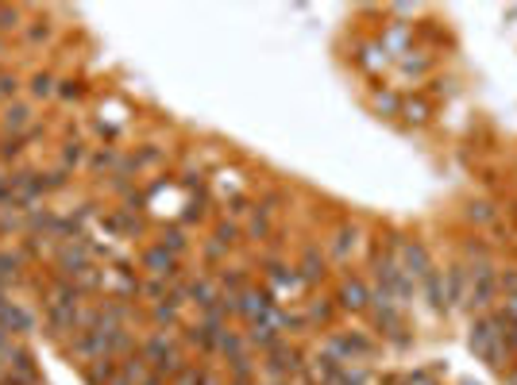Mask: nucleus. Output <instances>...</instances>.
<instances>
[{
  "label": "nucleus",
  "mask_w": 517,
  "mask_h": 385,
  "mask_svg": "<svg viewBox=\"0 0 517 385\" xmlns=\"http://www.w3.org/2000/svg\"><path fill=\"white\" fill-rule=\"evenodd\" d=\"M467 351L475 354V362H483L486 370H494L502 378L506 366L513 362L506 343H502V320H498V308L486 316H467Z\"/></svg>",
  "instance_id": "nucleus-1"
},
{
  "label": "nucleus",
  "mask_w": 517,
  "mask_h": 385,
  "mask_svg": "<svg viewBox=\"0 0 517 385\" xmlns=\"http://www.w3.org/2000/svg\"><path fill=\"white\" fill-rule=\"evenodd\" d=\"M321 246H325V255H328L332 266L347 270V266H352V262L371 246V231H367V224H363L359 216H340L337 224L325 227Z\"/></svg>",
  "instance_id": "nucleus-2"
},
{
  "label": "nucleus",
  "mask_w": 517,
  "mask_h": 385,
  "mask_svg": "<svg viewBox=\"0 0 517 385\" xmlns=\"http://www.w3.org/2000/svg\"><path fill=\"white\" fill-rule=\"evenodd\" d=\"M321 347L325 354H332L337 362H371L383 354V343H378V335L371 328H332L321 335Z\"/></svg>",
  "instance_id": "nucleus-3"
},
{
  "label": "nucleus",
  "mask_w": 517,
  "mask_h": 385,
  "mask_svg": "<svg viewBox=\"0 0 517 385\" xmlns=\"http://www.w3.org/2000/svg\"><path fill=\"white\" fill-rule=\"evenodd\" d=\"M309 366V347H301L298 339H282L278 347L258 354V381H298Z\"/></svg>",
  "instance_id": "nucleus-4"
},
{
  "label": "nucleus",
  "mask_w": 517,
  "mask_h": 385,
  "mask_svg": "<svg viewBox=\"0 0 517 385\" xmlns=\"http://www.w3.org/2000/svg\"><path fill=\"white\" fill-rule=\"evenodd\" d=\"M332 301H337L340 316H352V320H367V308H371V282L367 274L359 270H337L332 277Z\"/></svg>",
  "instance_id": "nucleus-5"
},
{
  "label": "nucleus",
  "mask_w": 517,
  "mask_h": 385,
  "mask_svg": "<svg viewBox=\"0 0 517 385\" xmlns=\"http://www.w3.org/2000/svg\"><path fill=\"white\" fill-rule=\"evenodd\" d=\"M471 285H467V304L463 316H486L494 313L502 293H498V258L494 262H479V266H467Z\"/></svg>",
  "instance_id": "nucleus-6"
},
{
  "label": "nucleus",
  "mask_w": 517,
  "mask_h": 385,
  "mask_svg": "<svg viewBox=\"0 0 517 385\" xmlns=\"http://www.w3.org/2000/svg\"><path fill=\"white\" fill-rule=\"evenodd\" d=\"M93 262H101V251L93 243H89V236H78V239H66L54 246L51 255V274L63 277V282H78V274L89 270Z\"/></svg>",
  "instance_id": "nucleus-7"
},
{
  "label": "nucleus",
  "mask_w": 517,
  "mask_h": 385,
  "mask_svg": "<svg viewBox=\"0 0 517 385\" xmlns=\"http://www.w3.org/2000/svg\"><path fill=\"white\" fill-rule=\"evenodd\" d=\"M294 266H298V274H301V285H306L309 293H321V289H328L332 285V277H337V266L328 262V255H325V246L321 243H301V251H298V258H294Z\"/></svg>",
  "instance_id": "nucleus-8"
},
{
  "label": "nucleus",
  "mask_w": 517,
  "mask_h": 385,
  "mask_svg": "<svg viewBox=\"0 0 517 385\" xmlns=\"http://www.w3.org/2000/svg\"><path fill=\"white\" fill-rule=\"evenodd\" d=\"M398 262H402V270H405L409 282H417V285L436 270L433 246L424 243L417 231H405V236H402V243H398Z\"/></svg>",
  "instance_id": "nucleus-9"
},
{
  "label": "nucleus",
  "mask_w": 517,
  "mask_h": 385,
  "mask_svg": "<svg viewBox=\"0 0 517 385\" xmlns=\"http://www.w3.org/2000/svg\"><path fill=\"white\" fill-rule=\"evenodd\" d=\"M97 220L116 239H143L151 231V220H147V212L140 205H112V208H104Z\"/></svg>",
  "instance_id": "nucleus-10"
},
{
  "label": "nucleus",
  "mask_w": 517,
  "mask_h": 385,
  "mask_svg": "<svg viewBox=\"0 0 517 385\" xmlns=\"http://www.w3.org/2000/svg\"><path fill=\"white\" fill-rule=\"evenodd\" d=\"M135 266H140L143 277H159V282H178L181 274H186V266H181V258H174L171 251H162L159 243H147L140 246V255H135Z\"/></svg>",
  "instance_id": "nucleus-11"
},
{
  "label": "nucleus",
  "mask_w": 517,
  "mask_h": 385,
  "mask_svg": "<svg viewBox=\"0 0 517 385\" xmlns=\"http://www.w3.org/2000/svg\"><path fill=\"white\" fill-rule=\"evenodd\" d=\"M440 277H444V301H448V313H463L467 304V285H471V274H467V262L460 255H448V262L440 266Z\"/></svg>",
  "instance_id": "nucleus-12"
},
{
  "label": "nucleus",
  "mask_w": 517,
  "mask_h": 385,
  "mask_svg": "<svg viewBox=\"0 0 517 385\" xmlns=\"http://www.w3.org/2000/svg\"><path fill=\"white\" fill-rule=\"evenodd\" d=\"M352 66L367 73L371 82H378V73H383L386 66H394V54L378 43V35H363V39L352 43Z\"/></svg>",
  "instance_id": "nucleus-13"
},
{
  "label": "nucleus",
  "mask_w": 517,
  "mask_h": 385,
  "mask_svg": "<svg viewBox=\"0 0 517 385\" xmlns=\"http://www.w3.org/2000/svg\"><path fill=\"white\" fill-rule=\"evenodd\" d=\"M436 120V101L429 97L424 89H409L402 92V112H398V123L409 131H424L429 123Z\"/></svg>",
  "instance_id": "nucleus-14"
},
{
  "label": "nucleus",
  "mask_w": 517,
  "mask_h": 385,
  "mask_svg": "<svg viewBox=\"0 0 517 385\" xmlns=\"http://www.w3.org/2000/svg\"><path fill=\"white\" fill-rule=\"evenodd\" d=\"M301 313H306V323L309 332H332L340 323V308L332 301V289H321V293H309L306 301H301Z\"/></svg>",
  "instance_id": "nucleus-15"
},
{
  "label": "nucleus",
  "mask_w": 517,
  "mask_h": 385,
  "mask_svg": "<svg viewBox=\"0 0 517 385\" xmlns=\"http://www.w3.org/2000/svg\"><path fill=\"white\" fill-rule=\"evenodd\" d=\"M0 328H5L12 339L27 343V339L39 332V316H35V308H27L24 301H8L5 308H0Z\"/></svg>",
  "instance_id": "nucleus-16"
},
{
  "label": "nucleus",
  "mask_w": 517,
  "mask_h": 385,
  "mask_svg": "<svg viewBox=\"0 0 517 385\" xmlns=\"http://www.w3.org/2000/svg\"><path fill=\"white\" fill-rule=\"evenodd\" d=\"M66 354L78 366H89V362H97L109 354V328H93V332H82V335H73L70 343H66Z\"/></svg>",
  "instance_id": "nucleus-17"
},
{
  "label": "nucleus",
  "mask_w": 517,
  "mask_h": 385,
  "mask_svg": "<svg viewBox=\"0 0 517 385\" xmlns=\"http://www.w3.org/2000/svg\"><path fill=\"white\" fill-rule=\"evenodd\" d=\"M394 66H398L402 82H414V85H421V82H429V77L436 73L440 58H436L433 51H424V46H414V51H405L402 58H394Z\"/></svg>",
  "instance_id": "nucleus-18"
},
{
  "label": "nucleus",
  "mask_w": 517,
  "mask_h": 385,
  "mask_svg": "<svg viewBox=\"0 0 517 385\" xmlns=\"http://www.w3.org/2000/svg\"><path fill=\"white\" fill-rule=\"evenodd\" d=\"M460 220L467 224V231H491L502 220V208L491 197H467L463 208H460Z\"/></svg>",
  "instance_id": "nucleus-19"
},
{
  "label": "nucleus",
  "mask_w": 517,
  "mask_h": 385,
  "mask_svg": "<svg viewBox=\"0 0 517 385\" xmlns=\"http://www.w3.org/2000/svg\"><path fill=\"white\" fill-rule=\"evenodd\" d=\"M275 304H282L275 293H270L263 282H251L248 289L239 293V323H251V320H263L270 308Z\"/></svg>",
  "instance_id": "nucleus-20"
},
{
  "label": "nucleus",
  "mask_w": 517,
  "mask_h": 385,
  "mask_svg": "<svg viewBox=\"0 0 517 385\" xmlns=\"http://www.w3.org/2000/svg\"><path fill=\"white\" fill-rule=\"evenodd\" d=\"M217 335H220V332L205 328L201 320H186V328L178 332L181 347H186L190 354H197V359H205V362H212V354H217Z\"/></svg>",
  "instance_id": "nucleus-21"
},
{
  "label": "nucleus",
  "mask_w": 517,
  "mask_h": 385,
  "mask_svg": "<svg viewBox=\"0 0 517 385\" xmlns=\"http://www.w3.org/2000/svg\"><path fill=\"white\" fill-rule=\"evenodd\" d=\"M455 255H460L467 266H479V262H494L498 251H494V243L483 236V231H463L460 243H455Z\"/></svg>",
  "instance_id": "nucleus-22"
},
{
  "label": "nucleus",
  "mask_w": 517,
  "mask_h": 385,
  "mask_svg": "<svg viewBox=\"0 0 517 385\" xmlns=\"http://www.w3.org/2000/svg\"><path fill=\"white\" fill-rule=\"evenodd\" d=\"M290 205H294V197H290V189H282V185H267V189H258L251 197V212L267 216V220H278Z\"/></svg>",
  "instance_id": "nucleus-23"
},
{
  "label": "nucleus",
  "mask_w": 517,
  "mask_h": 385,
  "mask_svg": "<svg viewBox=\"0 0 517 385\" xmlns=\"http://www.w3.org/2000/svg\"><path fill=\"white\" fill-rule=\"evenodd\" d=\"M35 128V108L27 101H12L0 108V135H24Z\"/></svg>",
  "instance_id": "nucleus-24"
},
{
  "label": "nucleus",
  "mask_w": 517,
  "mask_h": 385,
  "mask_svg": "<svg viewBox=\"0 0 517 385\" xmlns=\"http://www.w3.org/2000/svg\"><path fill=\"white\" fill-rule=\"evenodd\" d=\"M417 301H424V308H429L433 316H440V320L452 316L448 313V301H444V277H440V262H436V270L417 285Z\"/></svg>",
  "instance_id": "nucleus-25"
},
{
  "label": "nucleus",
  "mask_w": 517,
  "mask_h": 385,
  "mask_svg": "<svg viewBox=\"0 0 517 385\" xmlns=\"http://www.w3.org/2000/svg\"><path fill=\"white\" fill-rule=\"evenodd\" d=\"M186 320H190V313L186 308H178L174 301H162L155 308H147V328L151 332H181L186 328Z\"/></svg>",
  "instance_id": "nucleus-26"
},
{
  "label": "nucleus",
  "mask_w": 517,
  "mask_h": 385,
  "mask_svg": "<svg viewBox=\"0 0 517 385\" xmlns=\"http://www.w3.org/2000/svg\"><path fill=\"white\" fill-rule=\"evenodd\" d=\"M367 104H371V112H375V116L398 120V112H402V89H398V85H386V82H375Z\"/></svg>",
  "instance_id": "nucleus-27"
},
{
  "label": "nucleus",
  "mask_w": 517,
  "mask_h": 385,
  "mask_svg": "<svg viewBox=\"0 0 517 385\" xmlns=\"http://www.w3.org/2000/svg\"><path fill=\"white\" fill-rule=\"evenodd\" d=\"M151 243H159L162 251H171L174 258H181L186 262V255L193 251V239H190V231L181 227V224H162V227H155V239Z\"/></svg>",
  "instance_id": "nucleus-28"
},
{
  "label": "nucleus",
  "mask_w": 517,
  "mask_h": 385,
  "mask_svg": "<svg viewBox=\"0 0 517 385\" xmlns=\"http://www.w3.org/2000/svg\"><path fill=\"white\" fill-rule=\"evenodd\" d=\"M120 159H124V147H120V143H104V147H93V150H89V162H85V169H89V174H93V178H109L112 174V169L120 166Z\"/></svg>",
  "instance_id": "nucleus-29"
},
{
  "label": "nucleus",
  "mask_w": 517,
  "mask_h": 385,
  "mask_svg": "<svg viewBox=\"0 0 517 385\" xmlns=\"http://www.w3.org/2000/svg\"><path fill=\"white\" fill-rule=\"evenodd\" d=\"M248 335H243V323H232V328H224L217 335V354H212V362H228V359H239V354H248Z\"/></svg>",
  "instance_id": "nucleus-30"
},
{
  "label": "nucleus",
  "mask_w": 517,
  "mask_h": 385,
  "mask_svg": "<svg viewBox=\"0 0 517 385\" xmlns=\"http://www.w3.org/2000/svg\"><path fill=\"white\" fill-rule=\"evenodd\" d=\"M89 150H93V147H89L85 139H78V135L63 139V143H58V166L70 169V174H78V169H85V162H89Z\"/></svg>",
  "instance_id": "nucleus-31"
},
{
  "label": "nucleus",
  "mask_w": 517,
  "mask_h": 385,
  "mask_svg": "<svg viewBox=\"0 0 517 385\" xmlns=\"http://www.w3.org/2000/svg\"><path fill=\"white\" fill-rule=\"evenodd\" d=\"M232 255L236 251H228V246L220 239H212V236L197 239V266H201V270H220L224 262H232Z\"/></svg>",
  "instance_id": "nucleus-32"
},
{
  "label": "nucleus",
  "mask_w": 517,
  "mask_h": 385,
  "mask_svg": "<svg viewBox=\"0 0 517 385\" xmlns=\"http://www.w3.org/2000/svg\"><path fill=\"white\" fill-rule=\"evenodd\" d=\"M243 335H248V347L255 351V354H267L270 347H278L286 335H278L275 328H270L267 320H251V323H243Z\"/></svg>",
  "instance_id": "nucleus-33"
},
{
  "label": "nucleus",
  "mask_w": 517,
  "mask_h": 385,
  "mask_svg": "<svg viewBox=\"0 0 517 385\" xmlns=\"http://www.w3.org/2000/svg\"><path fill=\"white\" fill-rule=\"evenodd\" d=\"M140 339L143 332H135V328H109V359L124 362L128 354L140 351Z\"/></svg>",
  "instance_id": "nucleus-34"
},
{
  "label": "nucleus",
  "mask_w": 517,
  "mask_h": 385,
  "mask_svg": "<svg viewBox=\"0 0 517 385\" xmlns=\"http://www.w3.org/2000/svg\"><path fill=\"white\" fill-rule=\"evenodd\" d=\"M166 154H171V150H166L162 143H140L135 150H128V159H132V166L140 169V174H147V169H155V166L166 162Z\"/></svg>",
  "instance_id": "nucleus-35"
},
{
  "label": "nucleus",
  "mask_w": 517,
  "mask_h": 385,
  "mask_svg": "<svg viewBox=\"0 0 517 385\" xmlns=\"http://www.w3.org/2000/svg\"><path fill=\"white\" fill-rule=\"evenodd\" d=\"M209 236H212V239H220L228 251H243V224L228 220V216H217V220H212Z\"/></svg>",
  "instance_id": "nucleus-36"
},
{
  "label": "nucleus",
  "mask_w": 517,
  "mask_h": 385,
  "mask_svg": "<svg viewBox=\"0 0 517 385\" xmlns=\"http://www.w3.org/2000/svg\"><path fill=\"white\" fill-rule=\"evenodd\" d=\"M27 15H32V8L24 5H0V35H24L27 27Z\"/></svg>",
  "instance_id": "nucleus-37"
},
{
  "label": "nucleus",
  "mask_w": 517,
  "mask_h": 385,
  "mask_svg": "<svg viewBox=\"0 0 517 385\" xmlns=\"http://www.w3.org/2000/svg\"><path fill=\"white\" fill-rule=\"evenodd\" d=\"M27 92H32V101H54L58 97V73L54 70H35L27 77Z\"/></svg>",
  "instance_id": "nucleus-38"
},
{
  "label": "nucleus",
  "mask_w": 517,
  "mask_h": 385,
  "mask_svg": "<svg viewBox=\"0 0 517 385\" xmlns=\"http://www.w3.org/2000/svg\"><path fill=\"white\" fill-rule=\"evenodd\" d=\"M70 169H63V166H54V169H35V181H39V193H43V200H47L51 193H63V189H70Z\"/></svg>",
  "instance_id": "nucleus-39"
},
{
  "label": "nucleus",
  "mask_w": 517,
  "mask_h": 385,
  "mask_svg": "<svg viewBox=\"0 0 517 385\" xmlns=\"http://www.w3.org/2000/svg\"><path fill=\"white\" fill-rule=\"evenodd\" d=\"M116 370H120V362L104 354V359L82 366V381H85V385H109V381L116 378Z\"/></svg>",
  "instance_id": "nucleus-40"
},
{
  "label": "nucleus",
  "mask_w": 517,
  "mask_h": 385,
  "mask_svg": "<svg viewBox=\"0 0 517 385\" xmlns=\"http://www.w3.org/2000/svg\"><path fill=\"white\" fill-rule=\"evenodd\" d=\"M220 370H224V378H258V354L255 351H248V354H239V359H228V362H220Z\"/></svg>",
  "instance_id": "nucleus-41"
},
{
  "label": "nucleus",
  "mask_w": 517,
  "mask_h": 385,
  "mask_svg": "<svg viewBox=\"0 0 517 385\" xmlns=\"http://www.w3.org/2000/svg\"><path fill=\"white\" fill-rule=\"evenodd\" d=\"M20 39H24V46H43V43H47V39H51L47 15L32 8V15H27V27H24V35H20Z\"/></svg>",
  "instance_id": "nucleus-42"
},
{
  "label": "nucleus",
  "mask_w": 517,
  "mask_h": 385,
  "mask_svg": "<svg viewBox=\"0 0 517 385\" xmlns=\"http://www.w3.org/2000/svg\"><path fill=\"white\" fill-rule=\"evenodd\" d=\"M332 385H375V374L367 362H344L340 374L332 378Z\"/></svg>",
  "instance_id": "nucleus-43"
},
{
  "label": "nucleus",
  "mask_w": 517,
  "mask_h": 385,
  "mask_svg": "<svg viewBox=\"0 0 517 385\" xmlns=\"http://www.w3.org/2000/svg\"><path fill=\"white\" fill-rule=\"evenodd\" d=\"M24 85H27V77H20L16 70H8V66H0V104H12V101H20Z\"/></svg>",
  "instance_id": "nucleus-44"
},
{
  "label": "nucleus",
  "mask_w": 517,
  "mask_h": 385,
  "mask_svg": "<svg viewBox=\"0 0 517 385\" xmlns=\"http://www.w3.org/2000/svg\"><path fill=\"white\" fill-rule=\"evenodd\" d=\"M120 374H124V378H128L132 385H143V381L151 378V366L143 362V354L135 351V354H128V359L120 362Z\"/></svg>",
  "instance_id": "nucleus-45"
},
{
  "label": "nucleus",
  "mask_w": 517,
  "mask_h": 385,
  "mask_svg": "<svg viewBox=\"0 0 517 385\" xmlns=\"http://www.w3.org/2000/svg\"><path fill=\"white\" fill-rule=\"evenodd\" d=\"M85 92H89V82H85V77H58V101L73 104V101H82Z\"/></svg>",
  "instance_id": "nucleus-46"
},
{
  "label": "nucleus",
  "mask_w": 517,
  "mask_h": 385,
  "mask_svg": "<svg viewBox=\"0 0 517 385\" xmlns=\"http://www.w3.org/2000/svg\"><path fill=\"white\" fill-rule=\"evenodd\" d=\"M498 293L502 297H510V293H517V258H498Z\"/></svg>",
  "instance_id": "nucleus-47"
},
{
  "label": "nucleus",
  "mask_w": 517,
  "mask_h": 385,
  "mask_svg": "<svg viewBox=\"0 0 517 385\" xmlns=\"http://www.w3.org/2000/svg\"><path fill=\"white\" fill-rule=\"evenodd\" d=\"M405 385H444V378H440V366H409Z\"/></svg>",
  "instance_id": "nucleus-48"
},
{
  "label": "nucleus",
  "mask_w": 517,
  "mask_h": 385,
  "mask_svg": "<svg viewBox=\"0 0 517 385\" xmlns=\"http://www.w3.org/2000/svg\"><path fill=\"white\" fill-rule=\"evenodd\" d=\"M201 374H205V362H197V359H193V362H190L186 370H181V374H178L171 385H201Z\"/></svg>",
  "instance_id": "nucleus-49"
},
{
  "label": "nucleus",
  "mask_w": 517,
  "mask_h": 385,
  "mask_svg": "<svg viewBox=\"0 0 517 385\" xmlns=\"http://www.w3.org/2000/svg\"><path fill=\"white\" fill-rule=\"evenodd\" d=\"M498 320H502V343H506V351H510V359L517 362V323H510L506 316L498 313Z\"/></svg>",
  "instance_id": "nucleus-50"
},
{
  "label": "nucleus",
  "mask_w": 517,
  "mask_h": 385,
  "mask_svg": "<svg viewBox=\"0 0 517 385\" xmlns=\"http://www.w3.org/2000/svg\"><path fill=\"white\" fill-rule=\"evenodd\" d=\"M498 313L506 316L510 323H517V293H510V297H502V301H498Z\"/></svg>",
  "instance_id": "nucleus-51"
},
{
  "label": "nucleus",
  "mask_w": 517,
  "mask_h": 385,
  "mask_svg": "<svg viewBox=\"0 0 517 385\" xmlns=\"http://www.w3.org/2000/svg\"><path fill=\"white\" fill-rule=\"evenodd\" d=\"M16 343H20V339H12V335H8L5 328H0V359H8V351L16 347Z\"/></svg>",
  "instance_id": "nucleus-52"
},
{
  "label": "nucleus",
  "mask_w": 517,
  "mask_h": 385,
  "mask_svg": "<svg viewBox=\"0 0 517 385\" xmlns=\"http://www.w3.org/2000/svg\"><path fill=\"white\" fill-rule=\"evenodd\" d=\"M8 205V169H0V208Z\"/></svg>",
  "instance_id": "nucleus-53"
},
{
  "label": "nucleus",
  "mask_w": 517,
  "mask_h": 385,
  "mask_svg": "<svg viewBox=\"0 0 517 385\" xmlns=\"http://www.w3.org/2000/svg\"><path fill=\"white\" fill-rule=\"evenodd\" d=\"M502 381H506V385H517V362H510V366H506V374H502Z\"/></svg>",
  "instance_id": "nucleus-54"
},
{
  "label": "nucleus",
  "mask_w": 517,
  "mask_h": 385,
  "mask_svg": "<svg viewBox=\"0 0 517 385\" xmlns=\"http://www.w3.org/2000/svg\"><path fill=\"white\" fill-rule=\"evenodd\" d=\"M228 385H263V381H258V378H236V381L228 378Z\"/></svg>",
  "instance_id": "nucleus-55"
},
{
  "label": "nucleus",
  "mask_w": 517,
  "mask_h": 385,
  "mask_svg": "<svg viewBox=\"0 0 517 385\" xmlns=\"http://www.w3.org/2000/svg\"><path fill=\"white\" fill-rule=\"evenodd\" d=\"M109 385H132V381H128V378H124V374H120V370H116V378H112Z\"/></svg>",
  "instance_id": "nucleus-56"
},
{
  "label": "nucleus",
  "mask_w": 517,
  "mask_h": 385,
  "mask_svg": "<svg viewBox=\"0 0 517 385\" xmlns=\"http://www.w3.org/2000/svg\"><path fill=\"white\" fill-rule=\"evenodd\" d=\"M0 58H8V39L0 35Z\"/></svg>",
  "instance_id": "nucleus-57"
},
{
  "label": "nucleus",
  "mask_w": 517,
  "mask_h": 385,
  "mask_svg": "<svg viewBox=\"0 0 517 385\" xmlns=\"http://www.w3.org/2000/svg\"><path fill=\"white\" fill-rule=\"evenodd\" d=\"M455 385H483V381H475V378H460V381H455Z\"/></svg>",
  "instance_id": "nucleus-58"
},
{
  "label": "nucleus",
  "mask_w": 517,
  "mask_h": 385,
  "mask_svg": "<svg viewBox=\"0 0 517 385\" xmlns=\"http://www.w3.org/2000/svg\"><path fill=\"white\" fill-rule=\"evenodd\" d=\"M510 212H513V216H517V200H513V208H510Z\"/></svg>",
  "instance_id": "nucleus-59"
}]
</instances>
